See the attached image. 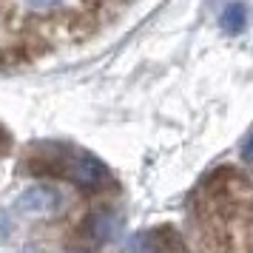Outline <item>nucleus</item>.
<instances>
[{"label": "nucleus", "mask_w": 253, "mask_h": 253, "mask_svg": "<svg viewBox=\"0 0 253 253\" xmlns=\"http://www.w3.org/2000/svg\"><path fill=\"white\" fill-rule=\"evenodd\" d=\"M26 171L48 179H66L83 194H103L117 188L111 168L97 154L66 145V142H40L26 160Z\"/></svg>", "instance_id": "1"}, {"label": "nucleus", "mask_w": 253, "mask_h": 253, "mask_svg": "<svg viewBox=\"0 0 253 253\" xmlns=\"http://www.w3.org/2000/svg\"><path fill=\"white\" fill-rule=\"evenodd\" d=\"M63 202V196H60L57 188H51V185H32V188H26L20 199H17V211L26 213V216H48V213H54Z\"/></svg>", "instance_id": "2"}, {"label": "nucleus", "mask_w": 253, "mask_h": 253, "mask_svg": "<svg viewBox=\"0 0 253 253\" xmlns=\"http://www.w3.org/2000/svg\"><path fill=\"white\" fill-rule=\"evenodd\" d=\"M117 228H120V225H117V216L111 213V211H97V213L85 222L83 230H85L94 242H105V239H111V236L117 233Z\"/></svg>", "instance_id": "3"}, {"label": "nucleus", "mask_w": 253, "mask_h": 253, "mask_svg": "<svg viewBox=\"0 0 253 253\" xmlns=\"http://www.w3.org/2000/svg\"><path fill=\"white\" fill-rule=\"evenodd\" d=\"M219 23H222V29L228 32V35H239V32H245V26H248V6L245 3H230V6H225V12L219 14Z\"/></svg>", "instance_id": "4"}, {"label": "nucleus", "mask_w": 253, "mask_h": 253, "mask_svg": "<svg viewBox=\"0 0 253 253\" xmlns=\"http://www.w3.org/2000/svg\"><path fill=\"white\" fill-rule=\"evenodd\" d=\"M63 0H26V6L32 9H51V6H60Z\"/></svg>", "instance_id": "5"}, {"label": "nucleus", "mask_w": 253, "mask_h": 253, "mask_svg": "<svg viewBox=\"0 0 253 253\" xmlns=\"http://www.w3.org/2000/svg\"><path fill=\"white\" fill-rule=\"evenodd\" d=\"M242 160H245V162H253V134L245 139V145H242Z\"/></svg>", "instance_id": "6"}, {"label": "nucleus", "mask_w": 253, "mask_h": 253, "mask_svg": "<svg viewBox=\"0 0 253 253\" xmlns=\"http://www.w3.org/2000/svg\"><path fill=\"white\" fill-rule=\"evenodd\" d=\"M9 145H12V137H9V131H6V128L0 126V157L9 151Z\"/></svg>", "instance_id": "7"}, {"label": "nucleus", "mask_w": 253, "mask_h": 253, "mask_svg": "<svg viewBox=\"0 0 253 253\" xmlns=\"http://www.w3.org/2000/svg\"><path fill=\"white\" fill-rule=\"evenodd\" d=\"M26 253H37V251H26Z\"/></svg>", "instance_id": "8"}]
</instances>
